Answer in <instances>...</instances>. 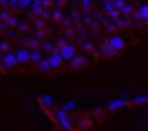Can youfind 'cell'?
Masks as SVG:
<instances>
[{"instance_id":"1","label":"cell","mask_w":148,"mask_h":131,"mask_svg":"<svg viewBox=\"0 0 148 131\" xmlns=\"http://www.w3.org/2000/svg\"><path fill=\"white\" fill-rule=\"evenodd\" d=\"M110 47H112L115 51H116V50L123 51V48H125V42H123L122 38H119V37H113V38L110 39Z\"/></svg>"},{"instance_id":"2","label":"cell","mask_w":148,"mask_h":131,"mask_svg":"<svg viewBox=\"0 0 148 131\" xmlns=\"http://www.w3.org/2000/svg\"><path fill=\"white\" fill-rule=\"evenodd\" d=\"M139 18L148 21V5H144V6L141 8V10H139Z\"/></svg>"},{"instance_id":"3","label":"cell","mask_w":148,"mask_h":131,"mask_svg":"<svg viewBox=\"0 0 148 131\" xmlns=\"http://www.w3.org/2000/svg\"><path fill=\"white\" fill-rule=\"evenodd\" d=\"M147 25H148V21H147Z\"/></svg>"}]
</instances>
